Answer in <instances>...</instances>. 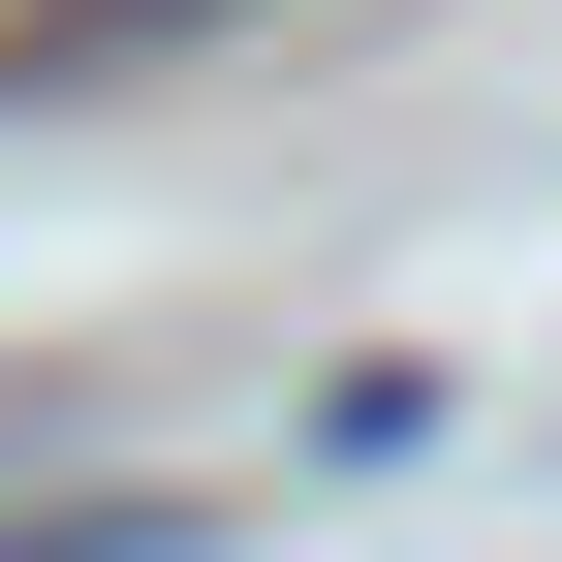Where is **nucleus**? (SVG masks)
<instances>
[{
	"mask_svg": "<svg viewBox=\"0 0 562 562\" xmlns=\"http://www.w3.org/2000/svg\"><path fill=\"white\" fill-rule=\"evenodd\" d=\"M188 32H250V0H0V125L32 94H125V63H188Z\"/></svg>",
	"mask_w": 562,
	"mask_h": 562,
	"instance_id": "f257e3e1",
	"label": "nucleus"
},
{
	"mask_svg": "<svg viewBox=\"0 0 562 562\" xmlns=\"http://www.w3.org/2000/svg\"><path fill=\"white\" fill-rule=\"evenodd\" d=\"M0 562H188V531H157V501H32Z\"/></svg>",
	"mask_w": 562,
	"mask_h": 562,
	"instance_id": "f03ea898",
	"label": "nucleus"
}]
</instances>
